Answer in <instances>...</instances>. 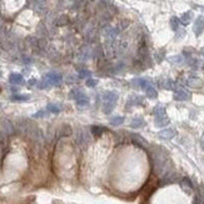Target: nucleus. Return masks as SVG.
<instances>
[{
    "label": "nucleus",
    "mask_w": 204,
    "mask_h": 204,
    "mask_svg": "<svg viewBox=\"0 0 204 204\" xmlns=\"http://www.w3.org/2000/svg\"><path fill=\"white\" fill-rule=\"evenodd\" d=\"M175 134H177V133H175L174 129L168 128V129H164V130L159 132V138L165 139V140H170V139H173L175 137Z\"/></svg>",
    "instance_id": "obj_7"
},
{
    "label": "nucleus",
    "mask_w": 204,
    "mask_h": 204,
    "mask_svg": "<svg viewBox=\"0 0 204 204\" xmlns=\"http://www.w3.org/2000/svg\"><path fill=\"white\" fill-rule=\"evenodd\" d=\"M168 60H169L172 64H182L184 59H183V55H174V57L168 58Z\"/></svg>",
    "instance_id": "obj_24"
},
{
    "label": "nucleus",
    "mask_w": 204,
    "mask_h": 204,
    "mask_svg": "<svg viewBox=\"0 0 204 204\" xmlns=\"http://www.w3.org/2000/svg\"><path fill=\"white\" fill-rule=\"evenodd\" d=\"M180 185L183 187V189H185L188 192H191L193 189V184H192V182L189 178H183L182 182H180Z\"/></svg>",
    "instance_id": "obj_17"
},
{
    "label": "nucleus",
    "mask_w": 204,
    "mask_h": 204,
    "mask_svg": "<svg viewBox=\"0 0 204 204\" xmlns=\"http://www.w3.org/2000/svg\"><path fill=\"white\" fill-rule=\"evenodd\" d=\"M132 138H133V140H134V143L135 144H138L139 146H143V145H145L146 144V142L145 140L140 137V135H138V134H133L132 135Z\"/></svg>",
    "instance_id": "obj_22"
},
{
    "label": "nucleus",
    "mask_w": 204,
    "mask_h": 204,
    "mask_svg": "<svg viewBox=\"0 0 204 204\" xmlns=\"http://www.w3.org/2000/svg\"><path fill=\"white\" fill-rule=\"evenodd\" d=\"M44 115H45V111H44V110H40V111H38V113L34 114L35 118H41V117H44Z\"/></svg>",
    "instance_id": "obj_31"
},
{
    "label": "nucleus",
    "mask_w": 204,
    "mask_h": 204,
    "mask_svg": "<svg viewBox=\"0 0 204 204\" xmlns=\"http://www.w3.org/2000/svg\"><path fill=\"white\" fill-rule=\"evenodd\" d=\"M85 84H87V87H89V88H94V87H96L98 80L91 79V78H88V79H87V81H85Z\"/></svg>",
    "instance_id": "obj_28"
},
{
    "label": "nucleus",
    "mask_w": 204,
    "mask_h": 204,
    "mask_svg": "<svg viewBox=\"0 0 204 204\" xmlns=\"http://www.w3.org/2000/svg\"><path fill=\"white\" fill-rule=\"evenodd\" d=\"M179 25H180V22H179V18H177V16H172L170 18V28L174 30V31H177L178 29H179Z\"/></svg>",
    "instance_id": "obj_21"
},
{
    "label": "nucleus",
    "mask_w": 204,
    "mask_h": 204,
    "mask_svg": "<svg viewBox=\"0 0 204 204\" xmlns=\"http://www.w3.org/2000/svg\"><path fill=\"white\" fill-rule=\"evenodd\" d=\"M174 99L178 102H185L191 99V94L185 91L184 89H177L174 93Z\"/></svg>",
    "instance_id": "obj_4"
},
{
    "label": "nucleus",
    "mask_w": 204,
    "mask_h": 204,
    "mask_svg": "<svg viewBox=\"0 0 204 204\" xmlns=\"http://www.w3.org/2000/svg\"><path fill=\"white\" fill-rule=\"evenodd\" d=\"M9 80H10L11 84H15V85H18V84H22V83H23V76L20 75V74H15V73H14V74L10 75Z\"/></svg>",
    "instance_id": "obj_18"
},
{
    "label": "nucleus",
    "mask_w": 204,
    "mask_h": 204,
    "mask_svg": "<svg viewBox=\"0 0 204 204\" xmlns=\"http://www.w3.org/2000/svg\"><path fill=\"white\" fill-rule=\"evenodd\" d=\"M29 99V95H14L13 96V100H18V102H20V100H28Z\"/></svg>",
    "instance_id": "obj_30"
},
{
    "label": "nucleus",
    "mask_w": 204,
    "mask_h": 204,
    "mask_svg": "<svg viewBox=\"0 0 204 204\" xmlns=\"http://www.w3.org/2000/svg\"><path fill=\"white\" fill-rule=\"evenodd\" d=\"M114 108H115V103H111V102H104V108H103V110H104V113H105V114H110L111 111L114 110Z\"/></svg>",
    "instance_id": "obj_19"
},
{
    "label": "nucleus",
    "mask_w": 204,
    "mask_h": 204,
    "mask_svg": "<svg viewBox=\"0 0 204 204\" xmlns=\"http://www.w3.org/2000/svg\"><path fill=\"white\" fill-rule=\"evenodd\" d=\"M109 123H110V125H113V126H119V125H122L124 123V117H120V115L111 117Z\"/></svg>",
    "instance_id": "obj_15"
},
{
    "label": "nucleus",
    "mask_w": 204,
    "mask_h": 204,
    "mask_svg": "<svg viewBox=\"0 0 204 204\" xmlns=\"http://www.w3.org/2000/svg\"><path fill=\"white\" fill-rule=\"evenodd\" d=\"M158 84H159L161 88H164V89H167V90H175V83H174L172 79H169V78L159 79V80H158Z\"/></svg>",
    "instance_id": "obj_5"
},
{
    "label": "nucleus",
    "mask_w": 204,
    "mask_h": 204,
    "mask_svg": "<svg viewBox=\"0 0 204 204\" xmlns=\"http://www.w3.org/2000/svg\"><path fill=\"white\" fill-rule=\"evenodd\" d=\"M188 64L191 65L193 69H199L200 61H199V60H197V59H194V58H189V57H188Z\"/></svg>",
    "instance_id": "obj_25"
},
{
    "label": "nucleus",
    "mask_w": 204,
    "mask_h": 204,
    "mask_svg": "<svg viewBox=\"0 0 204 204\" xmlns=\"http://www.w3.org/2000/svg\"><path fill=\"white\" fill-rule=\"evenodd\" d=\"M0 75H1V73H0Z\"/></svg>",
    "instance_id": "obj_33"
},
{
    "label": "nucleus",
    "mask_w": 204,
    "mask_h": 204,
    "mask_svg": "<svg viewBox=\"0 0 204 204\" xmlns=\"http://www.w3.org/2000/svg\"><path fill=\"white\" fill-rule=\"evenodd\" d=\"M153 114L158 117V115H164L165 114V108L163 107V105H157L155 108L153 109Z\"/></svg>",
    "instance_id": "obj_23"
},
{
    "label": "nucleus",
    "mask_w": 204,
    "mask_h": 204,
    "mask_svg": "<svg viewBox=\"0 0 204 204\" xmlns=\"http://www.w3.org/2000/svg\"><path fill=\"white\" fill-rule=\"evenodd\" d=\"M168 124H169V119H168L167 114L155 117V125L158 126V128H161V126H167Z\"/></svg>",
    "instance_id": "obj_12"
},
{
    "label": "nucleus",
    "mask_w": 204,
    "mask_h": 204,
    "mask_svg": "<svg viewBox=\"0 0 204 204\" xmlns=\"http://www.w3.org/2000/svg\"><path fill=\"white\" fill-rule=\"evenodd\" d=\"M0 107H1V103H0Z\"/></svg>",
    "instance_id": "obj_32"
},
{
    "label": "nucleus",
    "mask_w": 204,
    "mask_h": 204,
    "mask_svg": "<svg viewBox=\"0 0 204 204\" xmlns=\"http://www.w3.org/2000/svg\"><path fill=\"white\" fill-rule=\"evenodd\" d=\"M145 94H146L148 98H150V99H155V98L158 96V91L155 90V88H154L153 85H149L145 89Z\"/></svg>",
    "instance_id": "obj_16"
},
{
    "label": "nucleus",
    "mask_w": 204,
    "mask_h": 204,
    "mask_svg": "<svg viewBox=\"0 0 204 204\" xmlns=\"http://www.w3.org/2000/svg\"><path fill=\"white\" fill-rule=\"evenodd\" d=\"M144 125H145V120H144L143 118H140V117L134 118V119H133V120L130 122V128H133V129L143 128Z\"/></svg>",
    "instance_id": "obj_11"
},
{
    "label": "nucleus",
    "mask_w": 204,
    "mask_h": 204,
    "mask_svg": "<svg viewBox=\"0 0 204 204\" xmlns=\"http://www.w3.org/2000/svg\"><path fill=\"white\" fill-rule=\"evenodd\" d=\"M193 31L197 37H199V35L204 31V18L203 16L197 18V20L194 22V25H193Z\"/></svg>",
    "instance_id": "obj_3"
},
{
    "label": "nucleus",
    "mask_w": 204,
    "mask_h": 204,
    "mask_svg": "<svg viewBox=\"0 0 204 204\" xmlns=\"http://www.w3.org/2000/svg\"><path fill=\"white\" fill-rule=\"evenodd\" d=\"M75 142H76V144H79V145H81V146H85V145H88L89 142H90V134H89L87 130L79 129L78 132H76Z\"/></svg>",
    "instance_id": "obj_1"
},
{
    "label": "nucleus",
    "mask_w": 204,
    "mask_h": 204,
    "mask_svg": "<svg viewBox=\"0 0 204 204\" xmlns=\"http://www.w3.org/2000/svg\"><path fill=\"white\" fill-rule=\"evenodd\" d=\"M104 132H105V128H104V126H102V125H94V126H91V133H93L95 137L102 135Z\"/></svg>",
    "instance_id": "obj_20"
},
{
    "label": "nucleus",
    "mask_w": 204,
    "mask_h": 204,
    "mask_svg": "<svg viewBox=\"0 0 204 204\" xmlns=\"http://www.w3.org/2000/svg\"><path fill=\"white\" fill-rule=\"evenodd\" d=\"M144 103V98L140 95H130L128 100V107L129 105H140Z\"/></svg>",
    "instance_id": "obj_14"
},
{
    "label": "nucleus",
    "mask_w": 204,
    "mask_h": 204,
    "mask_svg": "<svg viewBox=\"0 0 204 204\" xmlns=\"http://www.w3.org/2000/svg\"><path fill=\"white\" fill-rule=\"evenodd\" d=\"M90 75H91V73L89 72V70H87V69H83V70H80V72H79V76H80V78H90Z\"/></svg>",
    "instance_id": "obj_29"
},
{
    "label": "nucleus",
    "mask_w": 204,
    "mask_h": 204,
    "mask_svg": "<svg viewBox=\"0 0 204 204\" xmlns=\"http://www.w3.org/2000/svg\"><path fill=\"white\" fill-rule=\"evenodd\" d=\"M61 130H63V132L60 133L61 137H67V135H70V134H72V128H70L69 125H64Z\"/></svg>",
    "instance_id": "obj_27"
},
{
    "label": "nucleus",
    "mask_w": 204,
    "mask_h": 204,
    "mask_svg": "<svg viewBox=\"0 0 204 204\" xmlns=\"http://www.w3.org/2000/svg\"><path fill=\"white\" fill-rule=\"evenodd\" d=\"M46 109H48V111H50V113H53V114H58V113L61 111L63 107H61L60 103H49Z\"/></svg>",
    "instance_id": "obj_13"
},
{
    "label": "nucleus",
    "mask_w": 204,
    "mask_h": 204,
    "mask_svg": "<svg viewBox=\"0 0 204 204\" xmlns=\"http://www.w3.org/2000/svg\"><path fill=\"white\" fill-rule=\"evenodd\" d=\"M104 102H111V103H117L118 100V93L113 90H109V91H105L104 96H103Z\"/></svg>",
    "instance_id": "obj_8"
},
{
    "label": "nucleus",
    "mask_w": 204,
    "mask_h": 204,
    "mask_svg": "<svg viewBox=\"0 0 204 204\" xmlns=\"http://www.w3.org/2000/svg\"><path fill=\"white\" fill-rule=\"evenodd\" d=\"M75 102H76V105H78V107H87V105L89 104V99H88L87 95L80 98V99H78V100H75Z\"/></svg>",
    "instance_id": "obj_26"
},
{
    "label": "nucleus",
    "mask_w": 204,
    "mask_h": 204,
    "mask_svg": "<svg viewBox=\"0 0 204 204\" xmlns=\"http://www.w3.org/2000/svg\"><path fill=\"white\" fill-rule=\"evenodd\" d=\"M192 19H193V11L189 10V11L183 13V15L179 18V22H180L183 25H188V24H191Z\"/></svg>",
    "instance_id": "obj_10"
},
{
    "label": "nucleus",
    "mask_w": 204,
    "mask_h": 204,
    "mask_svg": "<svg viewBox=\"0 0 204 204\" xmlns=\"http://www.w3.org/2000/svg\"><path fill=\"white\" fill-rule=\"evenodd\" d=\"M83 96H85V94H84V91L79 88H73L69 93V98L70 99H74V100H78Z\"/></svg>",
    "instance_id": "obj_9"
},
{
    "label": "nucleus",
    "mask_w": 204,
    "mask_h": 204,
    "mask_svg": "<svg viewBox=\"0 0 204 204\" xmlns=\"http://www.w3.org/2000/svg\"><path fill=\"white\" fill-rule=\"evenodd\" d=\"M187 85L193 89H199L203 85V81H202V79L197 78V76H191V78L187 79Z\"/></svg>",
    "instance_id": "obj_6"
},
{
    "label": "nucleus",
    "mask_w": 204,
    "mask_h": 204,
    "mask_svg": "<svg viewBox=\"0 0 204 204\" xmlns=\"http://www.w3.org/2000/svg\"><path fill=\"white\" fill-rule=\"evenodd\" d=\"M45 80L50 84V85H57V84L61 83L63 76L59 73H48L45 75Z\"/></svg>",
    "instance_id": "obj_2"
}]
</instances>
